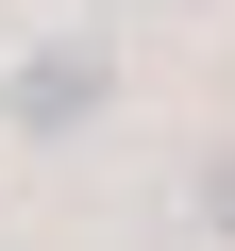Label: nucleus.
Returning a JSON list of instances; mask_svg holds the SVG:
<instances>
[{
	"label": "nucleus",
	"mask_w": 235,
	"mask_h": 251,
	"mask_svg": "<svg viewBox=\"0 0 235 251\" xmlns=\"http://www.w3.org/2000/svg\"><path fill=\"white\" fill-rule=\"evenodd\" d=\"M202 218H218V234H235V151H218V168H202Z\"/></svg>",
	"instance_id": "obj_1"
}]
</instances>
